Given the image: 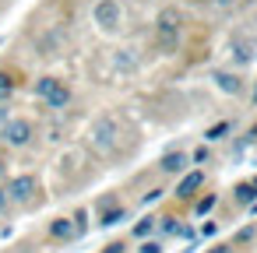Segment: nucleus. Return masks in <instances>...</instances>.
Here are the masks:
<instances>
[{
    "label": "nucleus",
    "mask_w": 257,
    "mask_h": 253,
    "mask_svg": "<svg viewBox=\"0 0 257 253\" xmlns=\"http://www.w3.org/2000/svg\"><path fill=\"white\" fill-rule=\"evenodd\" d=\"M215 4H222V8H229V4H232V0H215Z\"/></svg>",
    "instance_id": "obj_24"
},
{
    "label": "nucleus",
    "mask_w": 257,
    "mask_h": 253,
    "mask_svg": "<svg viewBox=\"0 0 257 253\" xmlns=\"http://www.w3.org/2000/svg\"><path fill=\"white\" fill-rule=\"evenodd\" d=\"M208 253H232V246H229V242H218V246H211Z\"/></svg>",
    "instance_id": "obj_22"
},
{
    "label": "nucleus",
    "mask_w": 257,
    "mask_h": 253,
    "mask_svg": "<svg viewBox=\"0 0 257 253\" xmlns=\"http://www.w3.org/2000/svg\"><path fill=\"white\" fill-rule=\"evenodd\" d=\"M215 200H218V197H215V193H208V197H201V200L194 204V211H197V214H208V211L215 207Z\"/></svg>",
    "instance_id": "obj_17"
},
{
    "label": "nucleus",
    "mask_w": 257,
    "mask_h": 253,
    "mask_svg": "<svg viewBox=\"0 0 257 253\" xmlns=\"http://www.w3.org/2000/svg\"><path fill=\"white\" fill-rule=\"evenodd\" d=\"M120 221H127V207H106L102 218H99L102 228H113V225H120Z\"/></svg>",
    "instance_id": "obj_10"
},
{
    "label": "nucleus",
    "mask_w": 257,
    "mask_h": 253,
    "mask_svg": "<svg viewBox=\"0 0 257 253\" xmlns=\"http://www.w3.org/2000/svg\"><path fill=\"white\" fill-rule=\"evenodd\" d=\"M232 53H236L239 64H250V60H253V46H250L246 39H232Z\"/></svg>",
    "instance_id": "obj_11"
},
{
    "label": "nucleus",
    "mask_w": 257,
    "mask_h": 253,
    "mask_svg": "<svg viewBox=\"0 0 257 253\" xmlns=\"http://www.w3.org/2000/svg\"><path fill=\"white\" fill-rule=\"evenodd\" d=\"M8 207H11V200H8V193H4V186H0V214H8Z\"/></svg>",
    "instance_id": "obj_21"
},
{
    "label": "nucleus",
    "mask_w": 257,
    "mask_h": 253,
    "mask_svg": "<svg viewBox=\"0 0 257 253\" xmlns=\"http://www.w3.org/2000/svg\"><path fill=\"white\" fill-rule=\"evenodd\" d=\"M138 253H162V242H152V239H141V249Z\"/></svg>",
    "instance_id": "obj_18"
},
{
    "label": "nucleus",
    "mask_w": 257,
    "mask_h": 253,
    "mask_svg": "<svg viewBox=\"0 0 257 253\" xmlns=\"http://www.w3.org/2000/svg\"><path fill=\"white\" fill-rule=\"evenodd\" d=\"M253 99H257V88H253Z\"/></svg>",
    "instance_id": "obj_26"
},
{
    "label": "nucleus",
    "mask_w": 257,
    "mask_h": 253,
    "mask_svg": "<svg viewBox=\"0 0 257 253\" xmlns=\"http://www.w3.org/2000/svg\"><path fill=\"white\" fill-rule=\"evenodd\" d=\"M116 137H120V127H116V120H113V116H99V120L92 123L88 144H92L99 155H109V151L116 148Z\"/></svg>",
    "instance_id": "obj_1"
},
{
    "label": "nucleus",
    "mask_w": 257,
    "mask_h": 253,
    "mask_svg": "<svg viewBox=\"0 0 257 253\" xmlns=\"http://www.w3.org/2000/svg\"><path fill=\"white\" fill-rule=\"evenodd\" d=\"M102 253H127V246H123V242H106Z\"/></svg>",
    "instance_id": "obj_20"
},
{
    "label": "nucleus",
    "mask_w": 257,
    "mask_h": 253,
    "mask_svg": "<svg viewBox=\"0 0 257 253\" xmlns=\"http://www.w3.org/2000/svg\"><path fill=\"white\" fill-rule=\"evenodd\" d=\"M176 36H180V18H176V11H162V15H159V43H162V50H173V46H176Z\"/></svg>",
    "instance_id": "obj_5"
},
{
    "label": "nucleus",
    "mask_w": 257,
    "mask_h": 253,
    "mask_svg": "<svg viewBox=\"0 0 257 253\" xmlns=\"http://www.w3.org/2000/svg\"><path fill=\"white\" fill-rule=\"evenodd\" d=\"M0 141H4L8 148H25L32 141V123L29 120H8V123H0Z\"/></svg>",
    "instance_id": "obj_4"
},
{
    "label": "nucleus",
    "mask_w": 257,
    "mask_h": 253,
    "mask_svg": "<svg viewBox=\"0 0 257 253\" xmlns=\"http://www.w3.org/2000/svg\"><path fill=\"white\" fill-rule=\"evenodd\" d=\"M215 81H218V88H222V92H232V95L239 92V81H236L232 74H225V71H215Z\"/></svg>",
    "instance_id": "obj_13"
},
{
    "label": "nucleus",
    "mask_w": 257,
    "mask_h": 253,
    "mask_svg": "<svg viewBox=\"0 0 257 253\" xmlns=\"http://www.w3.org/2000/svg\"><path fill=\"white\" fill-rule=\"evenodd\" d=\"M36 95H39L50 109H64V106L71 102V88H67L64 81H57V78H39V81H36Z\"/></svg>",
    "instance_id": "obj_2"
},
{
    "label": "nucleus",
    "mask_w": 257,
    "mask_h": 253,
    "mask_svg": "<svg viewBox=\"0 0 257 253\" xmlns=\"http://www.w3.org/2000/svg\"><path fill=\"white\" fill-rule=\"evenodd\" d=\"M95 25H102V29H116L120 25V4L116 0H99L95 4Z\"/></svg>",
    "instance_id": "obj_6"
},
{
    "label": "nucleus",
    "mask_w": 257,
    "mask_h": 253,
    "mask_svg": "<svg viewBox=\"0 0 257 253\" xmlns=\"http://www.w3.org/2000/svg\"><path fill=\"white\" fill-rule=\"evenodd\" d=\"M250 183H253V190H257V176H253V179H250Z\"/></svg>",
    "instance_id": "obj_25"
},
{
    "label": "nucleus",
    "mask_w": 257,
    "mask_h": 253,
    "mask_svg": "<svg viewBox=\"0 0 257 253\" xmlns=\"http://www.w3.org/2000/svg\"><path fill=\"white\" fill-rule=\"evenodd\" d=\"M50 235L60 239V242H71V239H78V228H74L71 218H53L50 221Z\"/></svg>",
    "instance_id": "obj_8"
},
{
    "label": "nucleus",
    "mask_w": 257,
    "mask_h": 253,
    "mask_svg": "<svg viewBox=\"0 0 257 253\" xmlns=\"http://www.w3.org/2000/svg\"><path fill=\"white\" fill-rule=\"evenodd\" d=\"M187 162H190V158H187L183 151H169V155H162L159 169H162V172H183V169H187Z\"/></svg>",
    "instance_id": "obj_9"
},
{
    "label": "nucleus",
    "mask_w": 257,
    "mask_h": 253,
    "mask_svg": "<svg viewBox=\"0 0 257 253\" xmlns=\"http://www.w3.org/2000/svg\"><path fill=\"white\" fill-rule=\"evenodd\" d=\"M15 92V78L11 74H4V71H0V102H4L8 95Z\"/></svg>",
    "instance_id": "obj_16"
},
{
    "label": "nucleus",
    "mask_w": 257,
    "mask_h": 253,
    "mask_svg": "<svg viewBox=\"0 0 257 253\" xmlns=\"http://www.w3.org/2000/svg\"><path fill=\"white\" fill-rule=\"evenodd\" d=\"M204 186V172L201 169H194V172H187L180 183H176V200H194V193Z\"/></svg>",
    "instance_id": "obj_7"
},
{
    "label": "nucleus",
    "mask_w": 257,
    "mask_h": 253,
    "mask_svg": "<svg viewBox=\"0 0 257 253\" xmlns=\"http://www.w3.org/2000/svg\"><path fill=\"white\" fill-rule=\"evenodd\" d=\"M229 130H232V123H225V120H222V123H215V127H208V130H204V141H222Z\"/></svg>",
    "instance_id": "obj_14"
},
{
    "label": "nucleus",
    "mask_w": 257,
    "mask_h": 253,
    "mask_svg": "<svg viewBox=\"0 0 257 253\" xmlns=\"http://www.w3.org/2000/svg\"><path fill=\"white\" fill-rule=\"evenodd\" d=\"M8 120H11V116H8V106L0 102V123H8Z\"/></svg>",
    "instance_id": "obj_23"
},
{
    "label": "nucleus",
    "mask_w": 257,
    "mask_h": 253,
    "mask_svg": "<svg viewBox=\"0 0 257 253\" xmlns=\"http://www.w3.org/2000/svg\"><path fill=\"white\" fill-rule=\"evenodd\" d=\"M190 158H194V162H201V165H204V162H208V158H211V151H208V148H204V144H201V148H197V151H194V155H190Z\"/></svg>",
    "instance_id": "obj_19"
},
{
    "label": "nucleus",
    "mask_w": 257,
    "mask_h": 253,
    "mask_svg": "<svg viewBox=\"0 0 257 253\" xmlns=\"http://www.w3.org/2000/svg\"><path fill=\"white\" fill-rule=\"evenodd\" d=\"M4 193H8V200L11 204H18V207H25V204H32L36 200V193H39V179L36 176H15V179H8V186H4Z\"/></svg>",
    "instance_id": "obj_3"
},
{
    "label": "nucleus",
    "mask_w": 257,
    "mask_h": 253,
    "mask_svg": "<svg viewBox=\"0 0 257 253\" xmlns=\"http://www.w3.org/2000/svg\"><path fill=\"white\" fill-rule=\"evenodd\" d=\"M232 197H236L239 204H253V197H257V190H253V183H236V190H232Z\"/></svg>",
    "instance_id": "obj_12"
},
{
    "label": "nucleus",
    "mask_w": 257,
    "mask_h": 253,
    "mask_svg": "<svg viewBox=\"0 0 257 253\" xmlns=\"http://www.w3.org/2000/svg\"><path fill=\"white\" fill-rule=\"evenodd\" d=\"M152 228H155V218H152V214H145V218H141V221L134 225V235H138V239H145V235H148Z\"/></svg>",
    "instance_id": "obj_15"
}]
</instances>
